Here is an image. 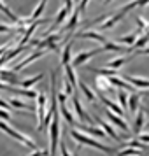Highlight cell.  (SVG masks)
<instances>
[{"mask_svg": "<svg viewBox=\"0 0 149 156\" xmlns=\"http://www.w3.org/2000/svg\"><path fill=\"white\" fill-rule=\"evenodd\" d=\"M70 137L74 139V140H77L81 146H88V147H95V149H100L102 153H112L114 149L112 147H107V146H104L102 142H97L95 139H91L88 133H83V132H79L77 128H72L70 130Z\"/></svg>", "mask_w": 149, "mask_h": 156, "instance_id": "cell-1", "label": "cell"}, {"mask_svg": "<svg viewBox=\"0 0 149 156\" xmlns=\"http://www.w3.org/2000/svg\"><path fill=\"white\" fill-rule=\"evenodd\" d=\"M0 130H2L4 133H7L9 137H12L14 140H18L20 144H23V146H27V147H30L32 151H39V149H37V146H35V142L32 140L30 137H27V135H23L21 132H18L16 128H12L11 125H7L5 121H2V119H0Z\"/></svg>", "mask_w": 149, "mask_h": 156, "instance_id": "cell-2", "label": "cell"}, {"mask_svg": "<svg viewBox=\"0 0 149 156\" xmlns=\"http://www.w3.org/2000/svg\"><path fill=\"white\" fill-rule=\"evenodd\" d=\"M56 146H60V114L55 112L49 126V156H56Z\"/></svg>", "mask_w": 149, "mask_h": 156, "instance_id": "cell-3", "label": "cell"}, {"mask_svg": "<svg viewBox=\"0 0 149 156\" xmlns=\"http://www.w3.org/2000/svg\"><path fill=\"white\" fill-rule=\"evenodd\" d=\"M48 97H46V93L41 91L39 93V97H37V130H41L44 125V119H46V116H48Z\"/></svg>", "mask_w": 149, "mask_h": 156, "instance_id": "cell-4", "label": "cell"}, {"mask_svg": "<svg viewBox=\"0 0 149 156\" xmlns=\"http://www.w3.org/2000/svg\"><path fill=\"white\" fill-rule=\"evenodd\" d=\"M104 48H98V49H90V51H81L79 55H76V56L72 58V67L76 69V67H81V65H84L90 58L97 56V55H100V53H104Z\"/></svg>", "mask_w": 149, "mask_h": 156, "instance_id": "cell-5", "label": "cell"}, {"mask_svg": "<svg viewBox=\"0 0 149 156\" xmlns=\"http://www.w3.org/2000/svg\"><path fill=\"white\" fill-rule=\"evenodd\" d=\"M0 81L9 84V86H16V84L21 83L14 69H0Z\"/></svg>", "mask_w": 149, "mask_h": 156, "instance_id": "cell-6", "label": "cell"}, {"mask_svg": "<svg viewBox=\"0 0 149 156\" xmlns=\"http://www.w3.org/2000/svg\"><path fill=\"white\" fill-rule=\"evenodd\" d=\"M44 55H46V49H35L34 53H30V55H28L27 58H25L23 62H20V63L16 65V67H14V70H16V72H18V70H21V69H25L27 65L32 63V62H35L37 58H42Z\"/></svg>", "mask_w": 149, "mask_h": 156, "instance_id": "cell-7", "label": "cell"}, {"mask_svg": "<svg viewBox=\"0 0 149 156\" xmlns=\"http://www.w3.org/2000/svg\"><path fill=\"white\" fill-rule=\"evenodd\" d=\"M121 77L125 81H128L133 88H140V90H147L149 88V79L146 77H137V76H128V74H123Z\"/></svg>", "mask_w": 149, "mask_h": 156, "instance_id": "cell-8", "label": "cell"}, {"mask_svg": "<svg viewBox=\"0 0 149 156\" xmlns=\"http://www.w3.org/2000/svg\"><path fill=\"white\" fill-rule=\"evenodd\" d=\"M95 91H102V93H107V91H112L114 86L111 84V77H105V76H97L95 79Z\"/></svg>", "mask_w": 149, "mask_h": 156, "instance_id": "cell-9", "label": "cell"}, {"mask_svg": "<svg viewBox=\"0 0 149 156\" xmlns=\"http://www.w3.org/2000/svg\"><path fill=\"white\" fill-rule=\"evenodd\" d=\"M48 21H49V20H37L34 25H30L28 28L25 30V34L21 35V39H20V44H18V46H27V44H30V37L34 35V32L37 30V27H39L41 23H48Z\"/></svg>", "mask_w": 149, "mask_h": 156, "instance_id": "cell-10", "label": "cell"}, {"mask_svg": "<svg viewBox=\"0 0 149 156\" xmlns=\"http://www.w3.org/2000/svg\"><path fill=\"white\" fill-rule=\"evenodd\" d=\"M72 105H74V109H76V114L79 116V119H83L86 125H93V119L88 116V112H86L84 109H83V105H81V102H79V98L76 97V95L72 97Z\"/></svg>", "mask_w": 149, "mask_h": 156, "instance_id": "cell-11", "label": "cell"}, {"mask_svg": "<svg viewBox=\"0 0 149 156\" xmlns=\"http://www.w3.org/2000/svg\"><path fill=\"white\" fill-rule=\"evenodd\" d=\"M69 16H70V12H69V9H67V7L63 5V7H62V9H60V11L56 12V16H55V23H53V27H51V28L48 30V32H49V34L56 32V28L60 27V25H62V23L67 21V18H69Z\"/></svg>", "mask_w": 149, "mask_h": 156, "instance_id": "cell-12", "label": "cell"}, {"mask_svg": "<svg viewBox=\"0 0 149 156\" xmlns=\"http://www.w3.org/2000/svg\"><path fill=\"white\" fill-rule=\"evenodd\" d=\"M105 116L109 118V121H111L112 125H116L118 128H121L123 132H128V130H130V126H128V123H126V121L123 119L121 116H118V114H114L112 111H109V109H107V111H105Z\"/></svg>", "mask_w": 149, "mask_h": 156, "instance_id": "cell-13", "label": "cell"}, {"mask_svg": "<svg viewBox=\"0 0 149 156\" xmlns=\"http://www.w3.org/2000/svg\"><path fill=\"white\" fill-rule=\"evenodd\" d=\"M76 37H77V39H91V41H97V42H100V44H105L107 42L105 35H102V34H98V32H93V30L79 32Z\"/></svg>", "mask_w": 149, "mask_h": 156, "instance_id": "cell-14", "label": "cell"}, {"mask_svg": "<svg viewBox=\"0 0 149 156\" xmlns=\"http://www.w3.org/2000/svg\"><path fill=\"white\" fill-rule=\"evenodd\" d=\"M58 105H60V114H62V118H63V119L67 121V123H69L72 128H77L79 125H81V123H77V121H76L74 114H72L69 109H67V104H58Z\"/></svg>", "mask_w": 149, "mask_h": 156, "instance_id": "cell-15", "label": "cell"}, {"mask_svg": "<svg viewBox=\"0 0 149 156\" xmlns=\"http://www.w3.org/2000/svg\"><path fill=\"white\" fill-rule=\"evenodd\" d=\"M125 16H126V12H125L123 9H119V11H118L116 14L109 16V20H107V21H104V23H102V28H104V30H107V28H112L114 25H116V23H119L121 20L125 18Z\"/></svg>", "mask_w": 149, "mask_h": 156, "instance_id": "cell-16", "label": "cell"}, {"mask_svg": "<svg viewBox=\"0 0 149 156\" xmlns=\"http://www.w3.org/2000/svg\"><path fill=\"white\" fill-rule=\"evenodd\" d=\"M77 130L84 132V133H90V135H97V137H105V132L102 130V126H93V125H79Z\"/></svg>", "mask_w": 149, "mask_h": 156, "instance_id": "cell-17", "label": "cell"}, {"mask_svg": "<svg viewBox=\"0 0 149 156\" xmlns=\"http://www.w3.org/2000/svg\"><path fill=\"white\" fill-rule=\"evenodd\" d=\"M0 11H2L4 14L7 16V18H9V20H11L12 23H16V27H23V20L20 18V16H16L14 12H12V11H11V9H9L7 5L2 2V0H0Z\"/></svg>", "mask_w": 149, "mask_h": 156, "instance_id": "cell-18", "label": "cell"}, {"mask_svg": "<svg viewBox=\"0 0 149 156\" xmlns=\"http://www.w3.org/2000/svg\"><path fill=\"white\" fill-rule=\"evenodd\" d=\"M105 51H119V53H135L133 48H128V46H119V44L116 42H111V41H107L104 46H102Z\"/></svg>", "mask_w": 149, "mask_h": 156, "instance_id": "cell-19", "label": "cell"}, {"mask_svg": "<svg viewBox=\"0 0 149 156\" xmlns=\"http://www.w3.org/2000/svg\"><path fill=\"white\" fill-rule=\"evenodd\" d=\"M72 46H74L72 42L65 44L63 51H62V62H60V65H62V67H67V65L72 63Z\"/></svg>", "mask_w": 149, "mask_h": 156, "instance_id": "cell-20", "label": "cell"}, {"mask_svg": "<svg viewBox=\"0 0 149 156\" xmlns=\"http://www.w3.org/2000/svg\"><path fill=\"white\" fill-rule=\"evenodd\" d=\"M142 35V32L139 28L137 30H133L132 34H128V35H125V37H119V42L121 44H126L128 48H133V44H135V41L139 39V37Z\"/></svg>", "mask_w": 149, "mask_h": 156, "instance_id": "cell-21", "label": "cell"}, {"mask_svg": "<svg viewBox=\"0 0 149 156\" xmlns=\"http://www.w3.org/2000/svg\"><path fill=\"white\" fill-rule=\"evenodd\" d=\"M98 123H100V126H102V130H104V132H105L111 139H114L116 142H121V137L116 133V130H114V126L111 125V123H105V121L100 119V118H98Z\"/></svg>", "mask_w": 149, "mask_h": 156, "instance_id": "cell-22", "label": "cell"}, {"mask_svg": "<svg viewBox=\"0 0 149 156\" xmlns=\"http://www.w3.org/2000/svg\"><path fill=\"white\" fill-rule=\"evenodd\" d=\"M79 88H81V91L84 93V97H86V100H88V102H91V104H95V102H97V98H98V97H97V93L93 91V90L86 84L84 81H79Z\"/></svg>", "mask_w": 149, "mask_h": 156, "instance_id": "cell-23", "label": "cell"}, {"mask_svg": "<svg viewBox=\"0 0 149 156\" xmlns=\"http://www.w3.org/2000/svg\"><path fill=\"white\" fill-rule=\"evenodd\" d=\"M144 119H146V111H144V109H139V111H137V118H135V123H133V132H135V135L142 133Z\"/></svg>", "mask_w": 149, "mask_h": 156, "instance_id": "cell-24", "label": "cell"}, {"mask_svg": "<svg viewBox=\"0 0 149 156\" xmlns=\"http://www.w3.org/2000/svg\"><path fill=\"white\" fill-rule=\"evenodd\" d=\"M133 56H119V58H114V60H111L109 63H107V69H112V70H118L119 67H123L125 63H128L130 60H132Z\"/></svg>", "mask_w": 149, "mask_h": 156, "instance_id": "cell-25", "label": "cell"}, {"mask_svg": "<svg viewBox=\"0 0 149 156\" xmlns=\"http://www.w3.org/2000/svg\"><path fill=\"white\" fill-rule=\"evenodd\" d=\"M79 9H76L70 16H69V21L65 23V28L69 30V32H74V30L77 28V23H79Z\"/></svg>", "mask_w": 149, "mask_h": 156, "instance_id": "cell-26", "label": "cell"}, {"mask_svg": "<svg viewBox=\"0 0 149 156\" xmlns=\"http://www.w3.org/2000/svg\"><path fill=\"white\" fill-rule=\"evenodd\" d=\"M123 146H126V147H133V149H139V151H149L147 144H144L142 140H139L137 137L135 139H130V140L123 142Z\"/></svg>", "mask_w": 149, "mask_h": 156, "instance_id": "cell-27", "label": "cell"}, {"mask_svg": "<svg viewBox=\"0 0 149 156\" xmlns=\"http://www.w3.org/2000/svg\"><path fill=\"white\" fill-rule=\"evenodd\" d=\"M139 104H140V95H139V93H132V95L128 97V109H130V112L132 114L137 112Z\"/></svg>", "mask_w": 149, "mask_h": 156, "instance_id": "cell-28", "label": "cell"}, {"mask_svg": "<svg viewBox=\"0 0 149 156\" xmlns=\"http://www.w3.org/2000/svg\"><path fill=\"white\" fill-rule=\"evenodd\" d=\"M147 44H149V34L146 32V34H142L137 41H135L133 44V51H140L144 49V48H147Z\"/></svg>", "mask_w": 149, "mask_h": 156, "instance_id": "cell-29", "label": "cell"}, {"mask_svg": "<svg viewBox=\"0 0 149 156\" xmlns=\"http://www.w3.org/2000/svg\"><path fill=\"white\" fill-rule=\"evenodd\" d=\"M65 69V77L69 79V81H70V84L74 86V88H76V90H77V79H76V72H74V67H72V63L70 65H67V67H63Z\"/></svg>", "mask_w": 149, "mask_h": 156, "instance_id": "cell-30", "label": "cell"}, {"mask_svg": "<svg viewBox=\"0 0 149 156\" xmlns=\"http://www.w3.org/2000/svg\"><path fill=\"white\" fill-rule=\"evenodd\" d=\"M42 77H44V74H37V76H34V77L23 79V81L20 83V84H21V88H25V90H30L32 86L35 84V83H39V81H41Z\"/></svg>", "mask_w": 149, "mask_h": 156, "instance_id": "cell-31", "label": "cell"}, {"mask_svg": "<svg viewBox=\"0 0 149 156\" xmlns=\"http://www.w3.org/2000/svg\"><path fill=\"white\" fill-rule=\"evenodd\" d=\"M46 4H48V0H41V2L37 4V7L34 9V12H32V16H30V18H32V21H37V20H39V16L42 14Z\"/></svg>", "mask_w": 149, "mask_h": 156, "instance_id": "cell-32", "label": "cell"}, {"mask_svg": "<svg viewBox=\"0 0 149 156\" xmlns=\"http://www.w3.org/2000/svg\"><path fill=\"white\" fill-rule=\"evenodd\" d=\"M91 72H97L98 76H105V77H114V76H118V70H112V69H90Z\"/></svg>", "mask_w": 149, "mask_h": 156, "instance_id": "cell-33", "label": "cell"}, {"mask_svg": "<svg viewBox=\"0 0 149 156\" xmlns=\"http://www.w3.org/2000/svg\"><path fill=\"white\" fill-rule=\"evenodd\" d=\"M128 97H130V95H126L125 90H119V91H118V100H119V105H121L123 111L128 109Z\"/></svg>", "mask_w": 149, "mask_h": 156, "instance_id": "cell-34", "label": "cell"}, {"mask_svg": "<svg viewBox=\"0 0 149 156\" xmlns=\"http://www.w3.org/2000/svg\"><path fill=\"white\" fill-rule=\"evenodd\" d=\"M144 153L139 151V149H133V147H126V149H121L118 156H142Z\"/></svg>", "mask_w": 149, "mask_h": 156, "instance_id": "cell-35", "label": "cell"}, {"mask_svg": "<svg viewBox=\"0 0 149 156\" xmlns=\"http://www.w3.org/2000/svg\"><path fill=\"white\" fill-rule=\"evenodd\" d=\"M74 91H76V88L70 84V81L67 77H63V93L67 97H74Z\"/></svg>", "mask_w": 149, "mask_h": 156, "instance_id": "cell-36", "label": "cell"}, {"mask_svg": "<svg viewBox=\"0 0 149 156\" xmlns=\"http://www.w3.org/2000/svg\"><path fill=\"white\" fill-rule=\"evenodd\" d=\"M135 23H137V28L140 30L142 34H144V32H147V28H149V23L146 21V20L142 18V16H137V18H135Z\"/></svg>", "mask_w": 149, "mask_h": 156, "instance_id": "cell-37", "label": "cell"}, {"mask_svg": "<svg viewBox=\"0 0 149 156\" xmlns=\"http://www.w3.org/2000/svg\"><path fill=\"white\" fill-rule=\"evenodd\" d=\"M9 104L11 107H16V109H30V105L23 100H18V98H9Z\"/></svg>", "mask_w": 149, "mask_h": 156, "instance_id": "cell-38", "label": "cell"}, {"mask_svg": "<svg viewBox=\"0 0 149 156\" xmlns=\"http://www.w3.org/2000/svg\"><path fill=\"white\" fill-rule=\"evenodd\" d=\"M0 119L5 121V123H7V121H11V114H9V111L2 109V107H0Z\"/></svg>", "mask_w": 149, "mask_h": 156, "instance_id": "cell-39", "label": "cell"}, {"mask_svg": "<svg viewBox=\"0 0 149 156\" xmlns=\"http://www.w3.org/2000/svg\"><path fill=\"white\" fill-rule=\"evenodd\" d=\"M60 153H62V156H72L70 153H69V149H67V146H65L63 142H60Z\"/></svg>", "mask_w": 149, "mask_h": 156, "instance_id": "cell-40", "label": "cell"}, {"mask_svg": "<svg viewBox=\"0 0 149 156\" xmlns=\"http://www.w3.org/2000/svg\"><path fill=\"white\" fill-rule=\"evenodd\" d=\"M137 139L142 140L144 144H149V133H139V135H137Z\"/></svg>", "mask_w": 149, "mask_h": 156, "instance_id": "cell-41", "label": "cell"}, {"mask_svg": "<svg viewBox=\"0 0 149 156\" xmlns=\"http://www.w3.org/2000/svg\"><path fill=\"white\" fill-rule=\"evenodd\" d=\"M9 46H11V44H9V42H5V44H2V46H0V58H2V56H4V55H5V53H7Z\"/></svg>", "mask_w": 149, "mask_h": 156, "instance_id": "cell-42", "label": "cell"}, {"mask_svg": "<svg viewBox=\"0 0 149 156\" xmlns=\"http://www.w3.org/2000/svg\"><path fill=\"white\" fill-rule=\"evenodd\" d=\"M0 107H2V109H5V111H9V109H11V104L5 102L4 98H0Z\"/></svg>", "mask_w": 149, "mask_h": 156, "instance_id": "cell-43", "label": "cell"}, {"mask_svg": "<svg viewBox=\"0 0 149 156\" xmlns=\"http://www.w3.org/2000/svg\"><path fill=\"white\" fill-rule=\"evenodd\" d=\"M72 5H74V0H65V7L69 9V12H74V11H72Z\"/></svg>", "mask_w": 149, "mask_h": 156, "instance_id": "cell-44", "label": "cell"}, {"mask_svg": "<svg viewBox=\"0 0 149 156\" xmlns=\"http://www.w3.org/2000/svg\"><path fill=\"white\" fill-rule=\"evenodd\" d=\"M88 2H90V0H81V4H79V11H81V12H84V9H86V5H88Z\"/></svg>", "mask_w": 149, "mask_h": 156, "instance_id": "cell-45", "label": "cell"}, {"mask_svg": "<svg viewBox=\"0 0 149 156\" xmlns=\"http://www.w3.org/2000/svg\"><path fill=\"white\" fill-rule=\"evenodd\" d=\"M105 2H107V4H109V2H111V0H105Z\"/></svg>", "mask_w": 149, "mask_h": 156, "instance_id": "cell-46", "label": "cell"}, {"mask_svg": "<svg viewBox=\"0 0 149 156\" xmlns=\"http://www.w3.org/2000/svg\"><path fill=\"white\" fill-rule=\"evenodd\" d=\"M74 156H79V154H74Z\"/></svg>", "mask_w": 149, "mask_h": 156, "instance_id": "cell-47", "label": "cell"}, {"mask_svg": "<svg viewBox=\"0 0 149 156\" xmlns=\"http://www.w3.org/2000/svg\"><path fill=\"white\" fill-rule=\"evenodd\" d=\"M142 156H144V154H142Z\"/></svg>", "mask_w": 149, "mask_h": 156, "instance_id": "cell-48", "label": "cell"}]
</instances>
